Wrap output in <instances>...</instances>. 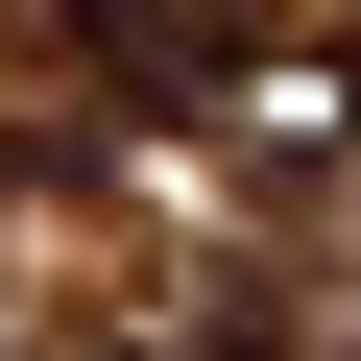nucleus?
Returning <instances> with one entry per match:
<instances>
[{"instance_id": "3", "label": "nucleus", "mask_w": 361, "mask_h": 361, "mask_svg": "<svg viewBox=\"0 0 361 361\" xmlns=\"http://www.w3.org/2000/svg\"><path fill=\"white\" fill-rule=\"evenodd\" d=\"M337 145H361V25H337Z\"/></svg>"}, {"instance_id": "2", "label": "nucleus", "mask_w": 361, "mask_h": 361, "mask_svg": "<svg viewBox=\"0 0 361 361\" xmlns=\"http://www.w3.org/2000/svg\"><path fill=\"white\" fill-rule=\"evenodd\" d=\"M121 361H289V313H265V289H193V313H169V337H121Z\"/></svg>"}, {"instance_id": "1", "label": "nucleus", "mask_w": 361, "mask_h": 361, "mask_svg": "<svg viewBox=\"0 0 361 361\" xmlns=\"http://www.w3.org/2000/svg\"><path fill=\"white\" fill-rule=\"evenodd\" d=\"M0 25H25V73H73V97H121V121H217L289 0H0Z\"/></svg>"}]
</instances>
